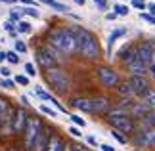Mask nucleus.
Here are the masks:
<instances>
[{
    "instance_id": "1",
    "label": "nucleus",
    "mask_w": 155,
    "mask_h": 151,
    "mask_svg": "<svg viewBox=\"0 0 155 151\" xmlns=\"http://www.w3.org/2000/svg\"><path fill=\"white\" fill-rule=\"evenodd\" d=\"M48 44L58 48L61 54H77L79 52V37H77L75 27H56L48 34Z\"/></svg>"
},
{
    "instance_id": "2",
    "label": "nucleus",
    "mask_w": 155,
    "mask_h": 151,
    "mask_svg": "<svg viewBox=\"0 0 155 151\" xmlns=\"http://www.w3.org/2000/svg\"><path fill=\"white\" fill-rule=\"evenodd\" d=\"M75 31H77V37H79V52L77 54H81L86 59H98L100 57V44H98L96 37L82 27H75Z\"/></svg>"
},
{
    "instance_id": "3",
    "label": "nucleus",
    "mask_w": 155,
    "mask_h": 151,
    "mask_svg": "<svg viewBox=\"0 0 155 151\" xmlns=\"http://www.w3.org/2000/svg\"><path fill=\"white\" fill-rule=\"evenodd\" d=\"M71 105L84 113H109V98L96 96V98H73Z\"/></svg>"
},
{
    "instance_id": "4",
    "label": "nucleus",
    "mask_w": 155,
    "mask_h": 151,
    "mask_svg": "<svg viewBox=\"0 0 155 151\" xmlns=\"http://www.w3.org/2000/svg\"><path fill=\"white\" fill-rule=\"evenodd\" d=\"M107 123L113 126V130H119L123 134H130L136 128V123L130 119L128 109H123V107L121 109H109V113H107Z\"/></svg>"
},
{
    "instance_id": "5",
    "label": "nucleus",
    "mask_w": 155,
    "mask_h": 151,
    "mask_svg": "<svg viewBox=\"0 0 155 151\" xmlns=\"http://www.w3.org/2000/svg\"><path fill=\"white\" fill-rule=\"evenodd\" d=\"M44 78L48 82V86L58 94H65L71 88V77L67 75V71H63L61 67H54L44 71Z\"/></svg>"
},
{
    "instance_id": "6",
    "label": "nucleus",
    "mask_w": 155,
    "mask_h": 151,
    "mask_svg": "<svg viewBox=\"0 0 155 151\" xmlns=\"http://www.w3.org/2000/svg\"><path fill=\"white\" fill-rule=\"evenodd\" d=\"M37 61L44 69H54V67H59L65 61V57L61 56V52L58 48H54L52 44H44L42 48L37 50Z\"/></svg>"
},
{
    "instance_id": "7",
    "label": "nucleus",
    "mask_w": 155,
    "mask_h": 151,
    "mask_svg": "<svg viewBox=\"0 0 155 151\" xmlns=\"http://www.w3.org/2000/svg\"><path fill=\"white\" fill-rule=\"evenodd\" d=\"M42 128H44V126H42V123H40L38 117H31V119H29L27 128H25V147L27 149H35Z\"/></svg>"
},
{
    "instance_id": "8",
    "label": "nucleus",
    "mask_w": 155,
    "mask_h": 151,
    "mask_svg": "<svg viewBox=\"0 0 155 151\" xmlns=\"http://www.w3.org/2000/svg\"><path fill=\"white\" fill-rule=\"evenodd\" d=\"M96 73H98L100 82H102L104 86H107V88H117L119 84H121V77H119V73L115 69L107 67V65H100V67L96 69Z\"/></svg>"
},
{
    "instance_id": "9",
    "label": "nucleus",
    "mask_w": 155,
    "mask_h": 151,
    "mask_svg": "<svg viewBox=\"0 0 155 151\" xmlns=\"http://www.w3.org/2000/svg\"><path fill=\"white\" fill-rule=\"evenodd\" d=\"M128 86H130V92H132V96L134 98H144V96L150 92V80H147L146 77H134V75H130V78H128Z\"/></svg>"
},
{
    "instance_id": "10",
    "label": "nucleus",
    "mask_w": 155,
    "mask_h": 151,
    "mask_svg": "<svg viewBox=\"0 0 155 151\" xmlns=\"http://www.w3.org/2000/svg\"><path fill=\"white\" fill-rule=\"evenodd\" d=\"M136 50H138V57L142 63L150 65V61L155 56V42L153 40H142L136 44Z\"/></svg>"
},
{
    "instance_id": "11",
    "label": "nucleus",
    "mask_w": 155,
    "mask_h": 151,
    "mask_svg": "<svg viewBox=\"0 0 155 151\" xmlns=\"http://www.w3.org/2000/svg\"><path fill=\"white\" fill-rule=\"evenodd\" d=\"M29 115L23 107H17L14 109V134H19V132H25L27 123H29Z\"/></svg>"
},
{
    "instance_id": "12",
    "label": "nucleus",
    "mask_w": 155,
    "mask_h": 151,
    "mask_svg": "<svg viewBox=\"0 0 155 151\" xmlns=\"http://www.w3.org/2000/svg\"><path fill=\"white\" fill-rule=\"evenodd\" d=\"M134 143L140 147H151L155 146V126L153 128H147V130H142L134 136Z\"/></svg>"
},
{
    "instance_id": "13",
    "label": "nucleus",
    "mask_w": 155,
    "mask_h": 151,
    "mask_svg": "<svg viewBox=\"0 0 155 151\" xmlns=\"http://www.w3.org/2000/svg\"><path fill=\"white\" fill-rule=\"evenodd\" d=\"M119 56H121V59L124 61V65H128V63H134V61H138V50H136V46H124L121 52H119Z\"/></svg>"
},
{
    "instance_id": "14",
    "label": "nucleus",
    "mask_w": 155,
    "mask_h": 151,
    "mask_svg": "<svg viewBox=\"0 0 155 151\" xmlns=\"http://www.w3.org/2000/svg\"><path fill=\"white\" fill-rule=\"evenodd\" d=\"M52 132L48 128H42V132H40V136H38V140H37V146H35V151H46L48 149V143L52 140Z\"/></svg>"
},
{
    "instance_id": "15",
    "label": "nucleus",
    "mask_w": 155,
    "mask_h": 151,
    "mask_svg": "<svg viewBox=\"0 0 155 151\" xmlns=\"http://www.w3.org/2000/svg\"><path fill=\"white\" fill-rule=\"evenodd\" d=\"M127 69H128V73L134 75V77H146L147 75V65L142 63L140 59H138V61H134V63H128Z\"/></svg>"
},
{
    "instance_id": "16",
    "label": "nucleus",
    "mask_w": 155,
    "mask_h": 151,
    "mask_svg": "<svg viewBox=\"0 0 155 151\" xmlns=\"http://www.w3.org/2000/svg\"><path fill=\"white\" fill-rule=\"evenodd\" d=\"M65 149V142L59 136H52V140L48 143V149L46 151H63Z\"/></svg>"
},
{
    "instance_id": "17",
    "label": "nucleus",
    "mask_w": 155,
    "mask_h": 151,
    "mask_svg": "<svg viewBox=\"0 0 155 151\" xmlns=\"http://www.w3.org/2000/svg\"><path fill=\"white\" fill-rule=\"evenodd\" d=\"M124 33H127V29H124V27H121V29H115V31H111V34L107 37V46L111 48V46L117 42V38H121Z\"/></svg>"
},
{
    "instance_id": "18",
    "label": "nucleus",
    "mask_w": 155,
    "mask_h": 151,
    "mask_svg": "<svg viewBox=\"0 0 155 151\" xmlns=\"http://www.w3.org/2000/svg\"><path fill=\"white\" fill-rule=\"evenodd\" d=\"M142 101H144V103L150 107L151 111H155V90H150V92H147L144 98H142Z\"/></svg>"
},
{
    "instance_id": "19",
    "label": "nucleus",
    "mask_w": 155,
    "mask_h": 151,
    "mask_svg": "<svg viewBox=\"0 0 155 151\" xmlns=\"http://www.w3.org/2000/svg\"><path fill=\"white\" fill-rule=\"evenodd\" d=\"M44 4H48L50 8H54V10H58V11H69V8L65 4H61V2H58V0H42Z\"/></svg>"
},
{
    "instance_id": "20",
    "label": "nucleus",
    "mask_w": 155,
    "mask_h": 151,
    "mask_svg": "<svg viewBox=\"0 0 155 151\" xmlns=\"http://www.w3.org/2000/svg\"><path fill=\"white\" fill-rule=\"evenodd\" d=\"M117 90H119V94L123 96V98H134L132 96V92H130V86H128V82H121L117 86Z\"/></svg>"
},
{
    "instance_id": "21",
    "label": "nucleus",
    "mask_w": 155,
    "mask_h": 151,
    "mask_svg": "<svg viewBox=\"0 0 155 151\" xmlns=\"http://www.w3.org/2000/svg\"><path fill=\"white\" fill-rule=\"evenodd\" d=\"M33 31V27H31V23H29V21H19V23H17V33H23V34H29V33H31Z\"/></svg>"
},
{
    "instance_id": "22",
    "label": "nucleus",
    "mask_w": 155,
    "mask_h": 151,
    "mask_svg": "<svg viewBox=\"0 0 155 151\" xmlns=\"http://www.w3.org/2000/svg\"><path fill=\"white\" fill-rule=\"evenodd\" d=\"M37 94H38V98L44 100V101H50V103H54V101H56V98H54V96H50V94L46 92V90H42V88H37Z\"/></svg>"
},
{
    "instance_id": "23",
    "label": "nucleus",
    "mask_w": 155,
    "mask_h": 151,
    "mask_svg": "<svg viewBox=\"0 0 155 151\" xmlns=\"http://www.w3.org/2000/svg\"><path fill=\"white\" fill-rule=\"evenodd\" d=\"M113 14L115 15H128V8L124 4H115L113 6Z\"/></svg>"
},
{
    "instance_id": "24",
    "label": "nucleus",
    "mask_w": 155,
    "mask_h": 151,
    "mask_svg": "<svg viewBox=\"0 0 155 151\" xmlns=\"http://www.w3.org/2000/svg\"><path fill=\"white\" fill-rule=\"evenodd\" d=\"M111 136L115 138V140L119 142V143H128V138L123 134V132H119V130H111Z\"/></svg>"
},
{
    "instance_id": "25",
    "label": "nucleus",
    "mask_w": 155,
    "mask_h": 151,
    "mask_svg": "<svg viewBox=\"0 0 155 151\" xmlns=\"http://www.w3.org/2000/svg\"><path fill=\"white\" fill-rule=\"evenodd\" d=\"M6 59H8L12 65L19 63V56H17V52H6Z\"/></svg>"
},
{
    "instance_id": "26",
    "label": "nucleus",
    "mask_w": 155,
    "mask_h": 151,
    "mask_svg": "<svg viewBox=\"0 0 155 151\" xmlns=\"http://www.w3.org/2000/svg\"><path fill=\"white\" fill-rule=\"evenodd\" d=\"M6 113H10V103L4 98H0V115H6Z\"/></svg>"
},
{
    "instance_id": "27",
    "label": "nucleus",
    "mask_w": 155,
    "mask_h": 151,
    "mask_svg": "<svg viewBox=\"0 0 155 151\" xmlns=\"http://www.w3.org/2000/svg\"><path fill=\"white\" fill-rule=\"evenodd\" d=\"M69 119H71V123H75L77 126H84V124H86V120H84V119H81L79 115H71Z\"/></svg>"
},
{
    "instance_id": "28",
    "label": "nucleus",
    "mask_w": 155,
    "mask_h": 151,
    "mask_svg": "<svg viewBox=\"0 0 155 151\" xmlns=\"http://www.w3.org/2000/svg\"><path fill=\"white\" fill-rule=\"evenodd\" d=\"M0 86L2 88H14L15 80H12V78H2V80H0Z\"/></svg>"
},
{
    "instance_id": "29",
    "label": "nucleus",
    "mask_w": 155,
    "mask_h": 151,
    "mask_svg": "<svg viewBox=\"0 0 155 151\" xmlns=\"http://www.w3.org/2000/svg\"><path fill=\"white\" fill-rule=\"evenodd\" d=\"M15 82L21 84V86H29V77H25V75H17V77H15Z\"/></svg>"
},
{
    "instance_id": "30",
    "label": "nucleus",
    "mask_w": 155,
    "mask_h": 151,
    "mask_svg": "<svg viewBox=\"0 0 155 151\" xmlns=\"http://www.w3.org/2000/svg\"><path fill=\"white\" fill-rule=\"evenodd\" d=\"M25 71H27L29 77H35V75H37V69H35L33 63H25Z\"/></svg>"
},
{
    "instance_id": "31",
    "label": "nucleus",
    "mask_w": 155,
    "mask_h": 151,
    "mask_svg": "<svg viewBox=\"0 0 155 151\" xmlns=\"http://www.w3.org/2000/svg\"><path fill=\"white\" fill-rule=\"evenodd\" d=\"M40 111H42V113H46V115H50V117H58V113L54 111V109H50L48 105H40Z\"/></svg>"
},
{
    "instance_id": "32",
    "label": "nucleus",
    "mask_w": 155,
    "mask_h": 151,
    "mask_svg": "<svg viewBox=\"0 0 155 151\" xmlns=\"http://www.w3.org/2000/svg\"><path fill=\"white\" fill-rule=\"evenodd\" d=\"M15 50L17 52H27V44L23 40H15Z\"/></svg>"
},
{
    "instance_id": "33",
    "label": "nucleus",
    "mask_w": 155,
    "mask_h": 151,
    "mask_svg": "<svg viewBox=\"0 0 155 151\" xmlns=\"http://www.w3.org/2000/svg\"><path fill=\"white\" fill-rule=\"evenodd\" d=\"M132 6H134V8H138V10H144V8H147V4L144 2V0H132Z\"/></svg>"
},
{
    "instance_id": "34",
    "label": "nucleus",
    "mask_w": 155,
    "mask_h": 151,
    "mask_svg": "<svg viewBox=\"0 0 155 151\" xmlns=\"http://www.w3.org/2000/svg\"><path fill=\"white\" fill-rule=\"evenodd\" d=\"M142 19L151 23V25H155V15H151V14H142Z\"/></svg>"
},
{
    "instance_id": "35",
    "label": "nucleus",
    "mask_w": 155,
    "mask_h": 151,
    "mask_svg": "<svg viewBox=\"0 0 155 151\" xmlns=\"http://www.w3.org/2000/svg\"><path fill=\"white\" fill-rule=\"evenodd\" d=\"M147 73H150L151 77H155V56H153V59L150 61V65H147Z\"/></svg>"
},
{
    "instance_id": "36",
    "label": "nucleus",
    "mask_w": 155,
    "mask_h": 151,
    "mask_svg": "<svg viewBox=\"0 0 155 151\" xmlns=\"http://www.w3.org/2000/svg\"><path fill=\"white\" fill-rule=\"evenodd\" d=\"M94 2H96V6H98V8L102 10V11L107 10V0H94Z\"/></svg>"
},
{
    "instance_id": "37",
    "label": "nucleus",
    "mask_w": 155,
    "mask_h": 151,
    "mask_svg": "<svg viewBox=\"0 0 155 151\" xmlns=\"http://www.w3.org/2000/svg\"><path fill=\"white\" fill-rule=\"evenodd\" d=\"M23 11H25V14H29V15H33V17H38V15H40L35 8H23Z\"/></svg>"
},
{
    "instance_id": "38",
    "label": "nucleus",
    "mask_w": 155,
    "mask_h": 151,
    "mask_svg": "<svg viewBox=\"0 0 155 151\" xmlns=\"http://www.w3.org/2000/svg\"><path fill=\"white\" fill-rule=\"evenodd\" d=\"M10 19L14 23H19V14H17V11H10Z\"/></svg>"
},
{
    "instance_id": "39",
    "label": "nucleus",
    "mask_w": 155,
    "mask_h": 151,
    "mask_svg": "<svg viewBox=\"0 0 155 151\" xmlns=\"http://www.w3.org/2000/svg\"><path fill=\"white\" fill-rule=\"evenodd\" d=\"M69 132H71L73 136H82V132H81L79 128H77V126H71V128H69Z\"/></svg>"
},
{
    "instance_id": "40",
    "label": "nucleus",
    "mask_w": 155,
    "mask_h": 151,
    "mask_svg": "<svg viewBox=\"0 0 155 151\" xmlns=\"http://www.w3.org/2000/svg\"><path fill=\"white\" fill-rule=\"evenodd\" d=\"M100 149H102V151H115V149L109 146V143H102V146H100Z\"/></svg>"
},
{
    "instance_id": "41",
    "label": "nucleus",
    "mask_w": 155,
    "mask_h": 151,
    "mask_svg": "<svg viewBox=\"0 0 155 151\" xmlns=\"http://www.w3.org/2000/svg\"><path fill=\"white\" fill-rule=\"evenodd\" d=\"M147 10H150L151 15H155V2H150V4H147Z\"/></svg>"
},
{
    "instance_id": "42",
    "label": "nucleus",
    "mask_w": 155,
    "mask_h": 151,
    "mask_svg": "<svg viewBox=\"0 0 155 151\" xmlns=\"http://www.w3.org/2000/svg\"><path fill=\"white\" fill-rule=\"evenodd\" d=\"M86 142L90 143V146H98V143H96V138H92V136H88V138H86Z\"/></svg>"
},
{
    "instance_id": "43",
    "label": "nucleus",
    "mask_w": 155,
    "mask_h": 151,
    "mask_svg": "<svg viewBox=\"0 0 155 151\" xmlns=\"http://www.w3.org/2000/svg\"><path fill=\"white\" fill-rule=\"evenodd\" d=\"M0 73H2L4 77H10V69L8 67H2V69H0Z\"/></svg>"
},
{
    "instance_id": "44",
    "label": "nucleus",
    "mask_w": 155,
    "mask_h": 151,
    "mask_svg": "<svg viewBox=\"0 0 155 151\" xmlns=\"http://www.w3.org/2000/svg\"><path fill=\"white\" fill-rule=\"evenodd\" d=\"M63 151H77V146H65Z\"/></svg>"
},
{
    "instance_id": "45",
    "label": "nucleus",
    "mask_w": 155,
    "mask_h": 151,
    "mask_svg": "<svg viewBox=\"0 0 155 151\" xmlns=\"http://www.w3.org/2000/svg\"><path fill=\"white\" fill-rule=\"evenodd\" d=\"M4 59H6V52H2V50H0V63H2Z\"/></svg>"
},
{
    "instance_id": "46",
    "label": "nucleus",
    "mask_w": 155,
    "mask_h": 151,
    "mask_svg": "<svg viewBox=\"0 0 155 151\" xmlns=\"http://www.w3.org/2000/svg\"><path fill=\"white\" fill-rule=\"evenodd\" d=\"M75 2H77V4H84V0H75Z\"/></svg>"
},
{
    "instance_id": "47",
    "label": "nucleus",
    "mask_w": 155,
    "mask_h": 151,
    "mask_svg": "<svg viewBox=\"0 0 155 151\" xmlns=\"http://www.w3.org/2000/svg\"><path fill=\"white\" fill-rule=\"evenodd\" d=\"M0 2H15V0H0Z\"/></svg>"
},
{
    "instance_id": "48",
    "label": "nucleus",
    "mask_w": 155,
    "mask_h": 151,
    "mask_svg": "<svg viewBox=\"0 0 155 151\" xmlns=\"http://www.w3.org/2000/svg\"><path fill=\"white\" fill-rule=\"evenodd\" d=\"M2 119H4V115H0V126H2Z\"/></svg>"
}]
</instances>
